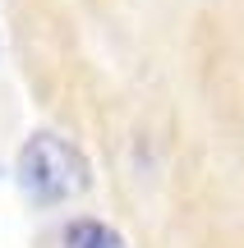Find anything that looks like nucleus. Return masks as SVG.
Masks as SVG:
<instances>
[{"mask_svg":"<svg viewBox=\"0 0 244 248\" xmlns=\"http://www.w3.org/2000/svg\"><path fill=\"white\" fill-rule=\"evenodd\" d=\"M88 156L74 147L65 133H33L18 152V184L33 202L42 207H55V202H69L88 188Z\"/></svg>","mask_w":244,"mask_h":248,"instance_id":"nucleus-1","label":"nucleus"},{"mask_svg":"<svg viewBox=\"0 0 244 248\" xmlns=\"http://www.w3.org/2000/svg\"><path fill=\"white\" fill-rule=\"evenodd\" d=\"M65 248H125V239L106 221H74L65 230Z\"/></svg>","mask_w":244,"mask_h":248,"instance_id":"nucleus-2","label":"nucleus"}]
</instances>
